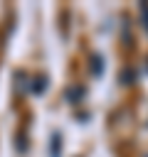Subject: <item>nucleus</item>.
<instances>
[{"label":"nucleus","mask_w":148,"mask_h":157,"mask_svg":"<svg viewBox=\"0 0 148 157\" xmlns=\"http://www.w3.org/2000/svg\"><path fill=\"white\" fill-rule=\"evenodd\" d=\"M138 15H141L143 27H146V32H148V2H141V5H138Z\"/></svg>","instance_id":"1"}]
</instances>
